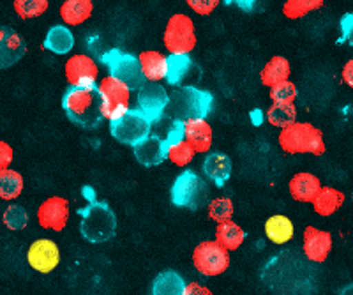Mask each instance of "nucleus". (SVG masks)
<instances>
[{"label": "nucleus", "mask_w": 353, "mask_h": 295, "mask_svg": "<svg viewBox=\"0 0 353 295\" xmlns=\"http://www.w3.org/2000/svg\"><path fill=\"white\" fill-rule=\"evenodd\" d=\"M152 131V122L138 108H129L122 117L110 122V133L117 142L134 147Z\"/></svg>", "instance_id": "6e6552de"}, {"label": "nucleus", "mask_w": 353, "mask_h": 295, "mask_svg": "<svg viewBox=\"0 0 353 295\" xmlns=\"http://www.w3.org/2000/svg\"><path fill=\"white\" fill-rule=\"evenodd\" d=\"M232 2L235 6H239V8H241L242 11L251 12L254 9V6H256L258 0H232Z\"/></svg>", "instance_id": "c03bdc74"}, {"label": "nucleus", "mask_w": 353, "mask_h": 295, "mask_svg": "<svg viewBox=\"0 0 353 295\" xmlns=\"http://www.w3.org/2000/svg\"><path fill=\"white\" fill-rule=\"evenodd\" d=\"M279 147L288 154H325L323 133L309 122H293L279 133Z\"/></svg>", "instance_id": "20e7f679"}, {"label": "nucleus", "mask_w": 353, "mask_h": 295, "mask_svg": "<svg viewBox=\"0 0 353 295\" xmlns=\"http://www.w3.org/2000/svg\"><path fill=\"white\" fill-rule=\"evenodd\" d=\"M332 250V235L325 230L307 227L304 230V253L311 262L321 263L329 258Z\"/></svg>", "instance_id": "f3484780"}, {"label": "nucleus", "mask_w": 353, "mask_h": 295, "mask_svg": "<svg viewBox=\"0 0 353 295\" xmlns=\"http://www.w3.org/2000/svg\"><path fill=\"white\" fill-rule=\"evenodd\" d=\"M163 140H165L166 147L182 142V140H184V122L172 119V122H170L168 125V131H166V134L163 136Z\"/></svg>", "instance_id": "4c0bfd02"}, {"label": "nucleus", "mask_w": 353, "mask_h": 295, "mask_svg": "<svg viewBox=\"0 0 353 295\" xmlns=\"http://www.w3.org/2000/svg\"><path fill=\"white\" fill-rule=\"evenodd\" d=\"M214 97L207 90L196 89L193 85L176 87L175 92L170 96L166 112L175 121H191V119H207L212 112Z\"/></svg>", "instance_id": "7ed1b4c3"}, {"label": "nucleus", "mask_w": 353, "mask_h": 295, "mask_svg": "<svg viewBox=\"0 0 353 295\" xmlns=\"http://www.w3.org/2000/svg\"><path fill=\"white\" fill-rule=\"evenodd\" d=\"M14 159V152H12V147L8 142H2L0 140V170H6L9 168Z\"/></svg>", "instance_id": "ea45409f"}, {"label": "nucleus", "mask_w": 353, "mask_h": 295, "mask_svg": "<svg viewBox=\"0 0 353 295\" xmlns=\"http://www.w3.org/2000/svg\"><path fill=\"white\" fill-rule=\"evenodd\" d=\"M193 265L201 276L214 278L228 271L230 253L216 241H203L193 251Z\"/></svg>", "instance_id": "9d476101"}, {"label": "nucleus", "mask_w": 353, "mask_h": 295, "mask_svg": "<svg viewBox=\"0 0 353 295\" xmlns=\"http://www.w3.org/2000/svg\"><path fill=\"white\" fill-rule=\"evenodd\" d=\"M343 81L353 89V59L346 62L345 68H343Z\"/></svg>", "instance_id": "37998d69"}, {"label": "nucleus", "mask_w": 353, "mask_h": 295, "mask_svg": "<svg viewBox=\"0 0 353 295\" xmlns=\"http://www.w3.org/2000/svg\"><path fill=\"white\" fill-rule=\"evenodd\" d=\"M290 73H292V65H290L288 59L283 57V55H274L261 69V83L270 89V87L277 85V83L290 80Z\"/></svg>", "instance_id": "5701e85b"}, {"label": "nucleus", "mask_w": 353, "mask_h": 295, "mask_svg": "<svg viewBox=\"0 0 353 295\" xmlns=\"http://www.w3.org/2000/svg\"><path fill=\"white\" fill-rule=\"evenodd\" d=\"M194 156H196V152H194L193 147L189 145L185 140H182L179 143H173L166 150V159H170L176 166H188L189 163L193 161Z\"/></svg>", "instance_id": "f704fd0d"}, {"label": "nucleus", "mask_w": 353, "mask_h": 295, "mask_svg": "<svg viewBox=\"0 0 353 295\" xmlns=\"http://www.w3.org/2000/svg\"><path fill=\"white\" fill-rule=\"evenodd\" d=\"M212 128L205 119H191L184 122V140L196 154H207L212 147Z\"/></svg>", "instance_id": "6ab92c4d"}, {"label": "nucleus", "mask_w": 353, "mask_h": 295, "mask_svg": "<svg viewBox=\"0 0 353 295\" xmlns=\"http://www.w3.org/2000/svg\"><path fill=\"white\" fill-rule=\"evenodd\" d=\"M28 265L41 274H50L55 271L61 262V251L50 238H37L36 243L30 244L27 253Z\"/></svg>", "instance_id": "4468645a"}, {"label": "nucleus", "mask_w": 353, "mask_h": 295, "mask_svg": "<svg viewBox=\"0 0 353 295\" xmlns=\"http://www.w3.org/2000/svg\"><path fill=\"white\" fill-rule=\"evenodd\" d=\"M14 12L21 20H32L43 17L48 9V0H14Z\"/></svg>", "instance_id": "473e14b6"}, {"label": "nucleus", "mask_w": 353, "mask_h": 295, "mask_svg": "<svg viewBox=\"0 0 353 295\" xmlns=\"http://www.w3.org/2000/svg\"><path fill=\"white\" fill-rule=\"evenodd\" d=\"M64 74L71 87H96L99 68L90 55H72L65 61Z\"/></svg>", "instance_id": "f8f14e48"}, {"label": "nucleus", "mask_w": 353, "mask_h": 295, "mask_svg": "<svg viewBox=\"0 0 353 295\" xmlns=\"http://www.w3.org/2000/svg\"><path fill=\"white\" fill-rule=\"evenodd\" d=\"M185 281L176 271H163L154 278L150 295H184Z\"/></svg>", "instance_id": "a878e982"}, {"label": "nucleus", "mask_w": 353, "mask_h": 295, "mask_svg": "<svg viewBox=\"0 0 353 295\" xmlns=\"http://www.w3.org/2000/svg\"><path fill=\"white\" fill-rule=\"evenodd\" d=\"M69 219V200L64 196H50L37 209V223L44 230L62 232Z\"/></svg>", "instance_id": "ddd939ff"}, {"label": "nucleus", "mask_w": 353, "mask_h": 295, "mask_svg": "<svg viewBox=\"0 0 353 295\" xmlns=\"http://www.w3.org/2000/svg\"><path fill=\"white\" fill-rule=\"evenodd\" d=\"M221 0H185V4L191 8V11H194L200 17H209L210 12H214V9L219 6Z\"/></svg>", "instance_id": "58836bf2"}, {"label": "nucleus", "mask_w": 353, "mask_h": 295, "mask_svg": "<svg viewBox=\"0 0 353 295\" xmlns=\"http://www.w3.org/2000/svg\"><path fill=\"white\" fill-rule=\"evenodd\" d=\"M62 108L72 124L83 130H97L103 115V99L96 87H69L62 97Z\"/></svg>", "instance_id": "f257e3e1"}, {"label": "nucleus", "mask_w": 353, "mask_h": 295, "mask_svg": "<svg viewBox=\"0 0 353 295\" xmlns=\"http://www.w3.org/2000/svg\"><path fill=\"white\" fill-rule=\"evenodd\" d=\"M80 234L87 243H108L117 234V216L106 202L88 199V203L78 210Z\"/></svg>", "instance_id": "f03ea898"}, {"label": "nucleus", "mask_w": 353, "mask_h": 295, "mask_svg": "<svg viewBox=\"0 0 353 295\" xmlns=\"http://www.w3.org/2000/svg\"><path fill=\"white\" fill-rule=\"evenodd\" d=\"M193 62L189 55H170L166 57V78L170 85H181L182 80L189 74Z\"/></svg>", "instance_id": "c756f323"}, {"label": "nucleus", "mask_w": 353, "mask_h": 295, "mask_svg": "<svg viewBox=\"0 0 353 295\" xmlns=\"http://www.w3.org/2000/svg\"><path fill=\"white\" fill-rule=\"evenodd\" d=\"M311 203H313L316 214L327 218V216L336 214L337 210L341 209L343 203H345V193H341L336 187H320V191H318Z\"/></svg>", "instance_id": "4be33fe9"}, {"label": "nucleus", "mask_w": 353, "mask_h": 295, "mask_svg": "<svg viewBox=\"0 0 353 295\" xmlns=\"http://www.w3.org/2000/svg\"><path fill=\"white\" fill-rule=\"evenodd\" d=\"M166 52L172 55H189L196 46L194 21L182 12H176L168 20L163 34Z\"/></svg>", "instance_id": "0eeeda50"}, {"label": "nucleus", "mask_w": 353, "mask_h": 295, "mask_svg": "<svg viewBox=\"0 0 353 295\" xmlns=\"http://www.w3.org/2000/svg\"><path fill=\"white\" fill-rule=\"evenodd\" d=\"M288 187L293 200L302 203H311L318 191H320L321 182L316 175L309 174V172H299V174H295L290 179Z\"/></svg>", "instance_id": "aec40b11"}, {"label": "nucleus", "mask_w": 353, "mask_h": 295, "mask_svg": "<svg viewBox=\"0 0 353 295\" xmlns=\"http://www.w3.org/2000/svg\"><path fill=\"white\" fill-rule=\"evenodd\" d=\"M27 53V43L11 27L0 25V71L20 62Z\"/></svg>", "instance_id": "2eb2a0df"}, {"label": "nucleus", "mask_w": 353, "mask_h": 295, "mask_svg": "<svg viewBox=\"0 0 353 295\" xmlns=\"http://www.w3.org/2000/svg\"><path fill=\"white\" fill-rule=\"evenodd\" d=\"M297 96H299L297 87H295V83H292L290 80L270 87L269 97L272 99V103H277V105H293L295 99H297Z\"/></svg>", "instance_id": "e433bc0d"}, {"label": "nucleus", "mask_w": 353, "mask_h": 295, "mask_svg": "<svg viewBox=\"0 0 353 295\" xmlns=\"http://www.w3.org/2000/svg\"><path fill=\"white\" fill-rule=\"evenodd\" d=\"M341 30L345 39L348 41V45L353 48V12H348L341 18Z\"/></svg>", "instance_id": "a19ab883"}, {"label": "nucleus", "mask_w": 353, "mask_h": 295, "mask_svg": "<svg viewBox=\"0 0 353 295\" xmlns=\"http://www.w3.org/2000/svg\"><path fill=\"white\" fill-rule=\"evenodd\" d=\"M103 62L108 68L110 77L117 78L119 81H122L129 90H140L141 87L147 83L143 73H141L140 62L138 57L131 55L128 52H122V50H110L105 53Z\"/></svg>", "instance_id": "423d86ee"}, {"label": "nucleus", "mask_w": 353, "mask_h": 295, "mask_svg": "<svg viewBox=\"0 0 353 295\" xmlns=\"http://www.w3.org/2000/svg\"><path fill=\"white\" fill-rule=\"evenodd\" d=\"M267 121L274 128L285 130V128L292 125L293 122H297V108H295V105H277V103H272V106L267 110Z\"/></svg>", "instance_id": "7c9ffc66"}, {"label": "nucleus", "mask_w": 353, "mask_h": 295, "mask_svg": "<svg viewBox=\"0 0 353 295\" xmlns=\"http://www.w3.org/2000/svg\"><path fill=\"white\" fill-rule=\"evenodd\" d=\"M201 170H203L205 177L212 181L217 187H223L232 177L233 163L228 154L217 150V152H210L205 156Z\"/></svg>", "instance_id": "a211bd4d"}, {"label": "nucleus", "mask_w": 353, "mask_h": 295, "mask_svg": "<svg viewBox=\"0 0 353 295\" xmlns=\"http://www.w3.org/2000/svg\"><path fill=\"white\" fill-rule=\"evenodd\" d=\"M166 150H168V147L159 134H149L140 143L132 147L137 161L147 168H152V166H157L165 161Z\"/></svg>", "instance_id": "dca6fc26"}, {"label": "nucleus", "mask_w": 353, "mask_h": 295, "mask_svg": "<svg viewBox=\"0 0 353 295\" xmlns=\"http://www.w3.org/2000/svg\"><path fill=\"white\" fill-rule=\"evenodd\" d=\"M207 210H209V218L212 219V221H230L233 216V202L228 196H219V199L210 200L209 205H207Z\"/></svg>", "instance_id": "72a5a7b5"}, {"label": "nucleus", "mask_w": 353, "mask_h": 295, "mask_svg": "<svg viewBox=\"0 0 353 295\" xmlns=\"http://www.w3.org/2000/svg\"><path fill=\"white\" fill-rule=\"evenodd\" d=\"M337 295H353V283L352 285H346V287H343L341 290L337 292Z\"/></svg>", "instance_id": "a18cd8bd"}, {"label": "nucleus", "mask_w": 353, "mask_h": 295, "mask_svg": "<svg viewBox=\"0 0 353 295\" xmlns=\"http://www.w3.org/2000/svg\"><path fill=\"white\" fill-rule=\"evenodd\" d=\"M92 0H64V4L61 6V18L65 25H71V27L85 23L92 17Z\"/></svg>", "instance_id": "b1692460"}, {"label": "nucleus", "mask_w": 353, "mask_h": 295, "mask_svg": "<svg viewBox=\"0 0 353 295\" xmlns=\"http://www.w3.org/2000/svg\"><path fill=\"white\" fill-rule=\"evenodd\" d=\"M2 221H4L6 227L12 232H20L23 230L25 227L28 225V214L25 207L17 205V203H12L6 209L4 216H2Z\"/></svg>", "instance_id": "c9c22d12"}, {"label": "nucleus", "mask_w": 353, "mask_h": 295, "mask_svg": "<svg viewBox=\"0 0 353 295\" xmlns=\"http://www.w3.org/2000/svg\"><path fill=\"white\" fill-rule=\"evenodd\" d=\"M173 205L189 210H200L209 203V184L196 172L184 170L173 182L170 191Z\"/></svg>", "instance_id": "39448f33"}, {"label": "nucleus", "mask_w": 353, "mask_h": 295, "mask_svg": "<svg viewBox=\"0 0 353 295\" xmlns=\"http://www.w3.org/2000/svg\"><path fill=\"white\" fill-rule=\"evenodd\" d=\"M101 99H103V115L110 122L117 121L119 117L125 114L131 105V90L113 77L101 78V81L96 85Z\"/></svg>", "instance_id": "1a4fd4ad"}, {"label": "nucleus", "mask_w": 353, "mask_h": 295, "mask_svg": "<svg viewBox=\"0 0 353 295\" xmlns=\"http://www.w3.org/2000/svg\"><path fill=\"white\" fill-rule=\"evenodd\" d=\"M25 181L20 172L6 168L0 170V199L2 200H17L21 194Z\"/></svg>", "instance_id": "c85d7f7f"}, {"label": "nucleus", "mask_w": 353, "mask_h": 295, "mask_svg": "<svg viewBox=\"0 0 353 295\" xmlns=\"http://www.w3.org/2000/svg\"><path fill=\"white\" fill-rule=\"evenodd\" d=\"M141 73L147 81H163L166 78V57L157 50H145L138 55Z\"/></svg>", "instance_id": "412c9836"}, {"label": "nucleus", "mask_w": 353, "mask_h": 295, "mask_svg": "<svg viewBox=\"0 0 353 295\" xmlns=\"http://www.w3.org/2000/svg\"><path fill=\"white\" fill-rule=\"evenodd\" d=\"M184 295H212V292L207 287H203V285L191 281V283H185Z\"/></svg>", "instance_id": "79ce46f5"}, {"label": "nucleus", "mask_w": 353, "mask_h": 295, "mask_svg": "<svg viewBox=\"0 0 353 295\" xmlns=\"http://www.w3.org/2000/svg\"><path fill=\"white\" fill-rule=\"evenodd\" d=\"M74 46V36L64 25H53L44 37V48L55 55H65Z\"/></svg>", "instance_id": "bb28decb"}, {"label": "nucleus", "mask_w": 353, "mask_h": 295, "mask_svg": "<svg viewBox=\"0 0 353 295\" xmlns=\"http://www.w3.org/2000/svg\"><path fill=\"white\" fill-rule=\"evenodd\" d=\"M170 103V94L161 83L156 81H147L140 90H138V110L147 115L150 122L157 124L163 119L166 112V106Z\"/></svg>", "instance_id": "9b49d317"}, {"label": "nucleus", "mask_w": 353, "mask_h": 295, "mask_svg": "<svg viewBox=\"0 0 353 295\" xmlns=\"http://www.w3.org/2000/svg\"><path fill=\"white\" fill-rule=\"evenodd\" d=\"M245 234L242 230L241 225H237L235 221H225V223H217L216 227V243L219 246L225 247L226 251H235L242 246L244 243Z\"/></svg>", "instance_id": "cd10ccee"}, {"label": "nucleus", "mask_w": 353, "mask_h": 295, "mask_svg": "<svg viewBox=\"0 0 353 295\" xmlns=\"http://www.w3.org/2000/svg\"><path fill=\"white\" fill-rule=\"evenodd\" d=\"M295 227H293L292 219L283 214L270 216L265 223V235L272 244H286L293 238Z\"/></svg>", "instance_id": "393cba45"}, {"label": "nucleus", "mask_w": 353, "mask_h": 295, "mask_svg": "<svg viewBox=\"0 0 353 295\" xmlns=\"http://www.w3.org/2000/svg\"><path fill=\"white\" fill-rule=\"evenodd\" d=\"M323 4H325V0H286L283 6V14L290 20H299L311 11L320 9Z\"/></svg>", "instance_id": "2f4dec72"}]
</instances>
